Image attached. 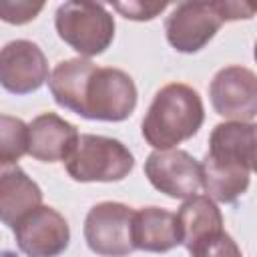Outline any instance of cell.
Returning <instances> with one entry per match:
<instances>
[{
	"label": "cell",
	"mask_w": 257,
	"mask_h": 257,
	"mask_svg": "<svg viewBox=\"0 0 257 257\" xmlns=\"http://www.w3.org/2000/svg\"><path fill=\"white\" fill-rule=\"evenodd\" d=\"M181 245L191 251L197 245L213 239L223 231V215L213 199L207 195H195L185 199V203L175 213Z\"/></svg>",
	"instance_id": "obj_14"
},
{
	"label": "cell",
	"mask_w": 257,
	"mask_h": 257,
	"mask_svg": "<svg viewBox=\"0 0 257 257\" xmlns=\"http://www.w3.org/2000/svg\"><path fill=\"white\" fill-rule=\"evenodd\" d=\"M209 96L219 116L253 122L257 114V76L247 66H225L213 76Z\"/></svg>",
	"instance_id": "obj_7"
},
{
	"label": "cell",
	"mask_w": 257,
	"mask_h": 257,
	"mask_svg": "<svg viewBox=\"0 0 257 257\" xmlns=\"http://www.w3.org/2000/svg\"><path fill=\"white\" fill-rule=\"evenodd\" d=\"M28 151V124L22 118L0 114V163L16 165Z\"/></svg>",
	"instance_id": "obj_16"
},
{
	"label": "cell",
	"mask_w": 257,
	"mask_h": 257,
	"mask_svg": "<svg viewBox=\"0 0 257 257\" xmlns=\"http://www.w3.org/2000/svg\"><path fill=\"white\" fill-rule=\"evenodd\" d=\"M12 167H16V165H4V163H0V179L4 177V173H8Z\"/></svg>",
	"instance_id": "obj_20"
},
{
	"label": "cell",
	"mask_w": 257,
	"mask_h": 257,
	"mask_svg": "<svg viewBox=\"0 0 257 257\" xmlns=\"http://www.w3.org/2000/svg\"><path fill=\"white\" fill-rule=\"evenodd\" d=\"M78 141V131L72 122L54 112H42L28 122V151L36 161L58 163L66 161Z\"/></svg>",
	"instance_id": "obj_11"
},
{
	"label": "cell",
	"mask_w": 257,
	"mask_h": 257,
	"mask_svg": "<svg viewBox=\"0 0 257 257\" xmlns=\"http://www.w3.org/2000/svg\"><path fill=\"white\" fill-rule=\"evenodd\" d=\"M169 6V2H141V0H128V2H112V8L128 18V20H137V22H145V20H153L155 16H159L165 8Z\"/></svg>",
	"instance_id": "obj_19"
},
{
	"label": "cell",
	"mask_w": 257,
	"mask_h": 257,
	"mask_svg": "<svg viewBox=\"0 0 257 257\" xmlns=\"http://www.w3.org/2000/svg\"><path fill=\"white\" fill-rule=\"evenodd\" d=\"M135 106V80L120 68L94 64L80 84L72 112L88 120L120 122L133 114Z\"/></svg>",
	"instance_id": "obj_3"
},
{
	"label": "cell",
	"mask_w": 257,
	"mask_h": 257,
	"mask_svg": "<svg viewBox=\"0 0 257 257\" xmlns=\"http://www.w3.org/2000/svg\"><path fill=\"white\" fill-rule=\"evenodd\" d=\"M149 183L171 199H191L201 189V165L183 149L153 151L145 161Z\"/></svg>",
	"instance_id": "obj_8"
},
{
	"label": "cell",
	"mask_w": 257,
	"mask_h": 257,
	"mask_svg": "<svg viewBox=\"0 0 257 257\" xmlns=\"http://www.w3.org/2000/svg\"><path fill=\"white\" fill-rule=\"evenodd\" d=\"M255 10L243 2H179L165 20L167 42L183 54L199 52L231 20H249Z\"/></svg>",
	"instance_id": "obj_2"
},
{
	"label": "cell",
	"mask_w": 257,
	"mask_h": 257,
	"mask_svg": "<svg viewBox=\"0 0 257 257\" xmlns=\"http://www.w3.org/2000/svg\"><path fill=\"white\" fill-rule=\"evenodd\" d=\"M48 60L32 40H12L0 48V86L12 94H30L48 82Z\"/></svg>",
	"instance_id": "obj_10"
},
{
	"label": "cell",
	"mask_w": 257,
	"mask_h": 257,
	"mask_svg": "<svg viewBox=\"0 0 257 257\" xmlns=\"http://www.w3.org/2000/svg\"><path fill=\"white\" fill-rule=\"evenodd\" d=\"M64 167L78 183H112L128 177L135 157L118 139L86 133L78 135Z\"/></svg>",
	"instance_id": "obj_5"
},
{
	"label": "cell",
	"mask_w": 257,
	"mask_h": 257,
	"mask_svg": "<svg viewBox=\"0 0 257 257\" xmlns=\"http://www.w3.org/2000/svg\"><path fill=\"white\" fill-rule=\"evenodd\" d=\"M205 120V108L199 92L183 82L165 84L157 90L141 124L143 139L155 149H175L195 137Z\"/></svg>",
	"instance_id": "obj_1"
},
{
	"label": "cell",
	"mask_w": 257,
	"mask_h": 257,
	"mask_svg": "<svg viewBox=\"0 0 257 257\" xmlns=\"http://www.w3.org/2000/svg\"><path fill=\"white\" fill-rule=\"evenodd\" d=\"M135 249L147 253H167L181 245L175 213L161 207H143L133 215Z\"/></svg>",
	"instance_id": "obj_13"
},
{
	"label": "cell",
	"mask_w": 257,
	"mask_h": 257,
	"mask_svg": "<svg viewBox=\"0 0 257 257\" xmlns=\"http://www.w3.org/2000/svg\"><path fill=\"white\" fill-rule=\"evenodd\" d=\"M191 257H243L239 245L233 241V237L225 231L215 235L213 239L197 245L195 249L189 251Z\"/></svg>",
	"instance_id": "obj_18"
},
{
	"label": "cell",
	"mask_w": 257,
	"mask_h": 257,
	"mask_svg": "<svg viewBox=\"0 0 257 257\" xmlns=\"http://www.w3.org/2000/svg\"><path fill=\"white\" fill-rule=\"evenodd\" d=\"M54 26L72 50L82 58L102 54L114 40V18L104 4L68 0L56 8Z\"/></svg>",
	"instance_id": "obj_4"
},
{
	"label": "cell",
	"mask_w": 257,
	"mask_h": 257,
	"mask_svg": "<svg viewBox=\"0 0 257 257\" xmlns=\"http://www.w3.org/2000/svg\"><path fill=\"white\" fill-rule=\"evenodd\" d=\"M44 8V2H30V0H0V20L8 24H26L34 20L40 10Z\"/></svg>",
	"instance_id": "obj_17"
},
{
	"label": "cell",
	"mask_w": 257,
	"mask_h": 257,
	"mask_svg": "<svg viewBox=\"0 0 257 257\" xmlns=\"http://www.w3.org/2000/svg\"><path fill=\"white\" fill-rule=\"evenodd\" d=\"M42 205V189L18 165L0 179V221L14 227L22 217Z\"/></svg>",
	"instance_id": "obj_15"
},
{
	"label": "cell",
	"mask_w": 257,
	"mask_h": 257,
	"mask_svg": "<svg viewBox=\"0 0 257 257\" xmlns=\"http://www.w3.org/2000/svg\"><path fill=\"white\" fill-rule=\"evenodd\" d=\"M12 229L16 245L26 257H58L70 243L66 219L48 205L36 207Z\"/></svg>",
	"instance_id": "obj_9"
},
{
	"label": "cell",
	"mask_w": 257,
	"mask_h": 257,
	"mask_svg": "<svg viewBox=\"0 0 257 257\" xmlns=\"http://www.w3.org/2000/svg\"><path fill=\"white\" fill-rule=\"evenodd\" d=\"M133 215L135 209L116 203H96L84 219V241L98 257H126L135 251L133 243Z\"/></svg>",
	"instance_id": "obj_6"
},
{
	"label": "cell",
	"mask_w": 257,
	"mask_h": 257,
	"mask_svg": "<svg viewBox=\"0 0 257 257\" xmlns=\"http://www.w3.org/2000/svg\"><path fill=\"white\" fill-rule=\"evenodd\" d=\"M255 122H219L209 137V151L205 159L247 169L253 173L255 167Z\"/></svg>",
	"instance_id": "obj_12"
}]
</instances>
